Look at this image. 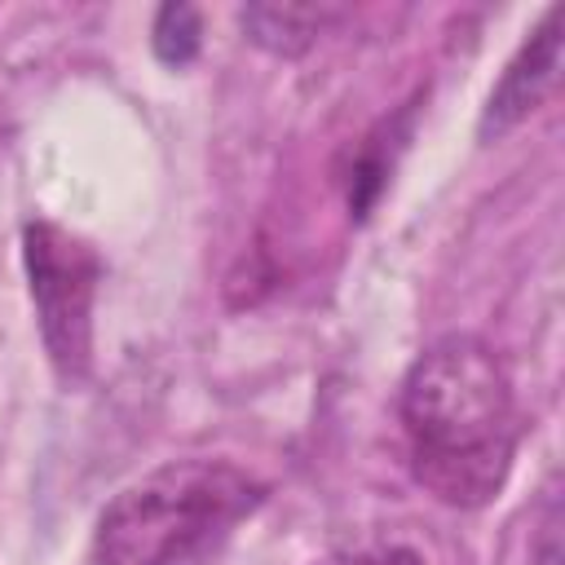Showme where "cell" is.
I'll return each instance as SVG.
<instances>
[{
	"label": "cell",
	"mask_w": 565,
	"mask_h": 565,
	"mask_svg": "<svg viewBox=\"0 0 565 565\" xmlns=\"http://www.w3.org/2000/svg\"><path fill=\"white\" fill-rule=\"evenodd\" d=\"M199 9L190 4H163L154 13V26H150V44H154V57L163 66H185L194 53H199Z\"/></svg>",
	"instance_id": "8992f818"
},
{
	"label": "cell",
	"mask_w": 565,
	"mask_h": 565,
	"mask_svg": "<svg viewBox=\"0 0 565 565\" xmlns=\"http://www.w3.org/2000/svg\"><path fill=\"white\" fill-rule=\"evenodd\" d=\"M190 561H194V556H190ZM190 561H172V565H190Z\"/></svg>",
	"instance_id": "ba28073f"
},
{
	"label": "cell",
	"mask_w": 565,
	"mask_h": 565,
	"mask_svg": "<svg viewBox=\"0 0 565 565\" xmlns=\"http://www.w3.org/2000/svg\"><path fill=\"white\" fill-rule=\"evenodd\" d=\"M411 468L450 508H481L516 455V402L503 362L477 335L428 344L402 380Z\"/></svg>",
	"instance_id": "6da1fadb"
},
{
	"label": "cell",
	"mask_w": 565,
	"mask_h": 565,
	"mask_svg": "<svg viewBox=\"0 0 565 565\" xmlns=\"http://www.w3.org/2000/svg\"><path fill=\"white\" fill-rule=\"evenodd\" d=\"M313 565H424V556L415 547H362V552H344V556H327V561H313Z\"/></svg>",
	"instance_id": "52a82bcc"
},
{
	"label": "cell",
	"mask_w": 565,
	"mask_h": 565,
	"mask_svg": "<svg viewBox=\"0 0 565 565\" xmlns=\"http://www.w3.org/2000/svg\"><path fill=\"white\" fill-rule=\"evenodd\" d=\"M340 18H344V9H335V4H247L238 13L247 40L278 57H300Z\"/></svg>",
	"instance_id": "5b68a950"
},
{
	"label": "cell",
	"mask_w": 565,
	"mask_h": 565,
	"mask_svg": "<svg viewBox=\"0 0 565 565\" xmlns=\"http://www.w3.org/2000/svg\"><path fill=\"white\" fill-rule=\"evenodd\" d=\"M260 481L225 459H177L124 486L97 516L102 565H172L256 508Z\"/></svg>",
	"instance_id": "7a4b0ae2"
},
{
	"label": "cell",
	"mask_w": 565,
	"mask_h": 565,
	"mask_svg": "<svg viewBox=\"0 0 565 565\" xmlns=\"http://www.w3.org/2000/svg\"><path fill=\"white\" fill-rule=\"evenodd\" d=\"M556 71H561V9H547L543 22L530 31V40L516 49V57L503 66L499 84L490 88L486 110L477 119V137L499 141L503 132L525 124L552 93Z\"/></svg>",
	"instance_id": "277c9868"
},
{
	"label": "cell",
	"mask_w": 565,
	"mask_h": 565,
	"mask_svg": "<svg viewBox=\"0 0 565 565\" xmlns=\"http://www.w3.org/2000/svg\"><path fill=\"white\" fill-rule=\"evenodd\" d=\"M22 265L49 362L66 384H75L88 375L93 362V300L102 282V260L79 234L53 221H26Z\"/></svg>",
	"instance_id": "3957f363"
}]
</instances>
